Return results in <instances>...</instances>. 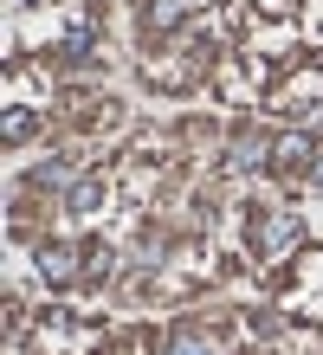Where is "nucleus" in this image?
Returning a JSON list of instances; mask_svg holds the SVG:
<instances>
[{
  "label": "nucleus",
  "mask_w": 323,
  "mask_h": 355,
  "mask_svg": "<svg viewBox=\"0 0 323 355\" xmlns=\"http://www.w3.org/2000/svg\"><path fill=\"white\" fill-rule=\"evenodd\" d=\"M291 233H297V226H291L285 214H278V220H265V239H258V245H265V252L278 259V252H291Z\"/></svg>",
  "instance_id": "1"
},
{
  "label": "nucleus",
  "mask_w": 323,
  "mask_h": 355,
  "mask_svg": "<svg viewBox=\"0 0 323 355\" xmlns=\"http://www.w3.org/2000/svg\"><path fill=\"white\" fill-rule=\"evenodd\" d=\"M39 265H46V278H72V271H78V259L65 252V245H52V252L39 259Z\"/></svg>",
  "instance_id": "2"
},
{
  "label": "nucleus",
  "mask_w": 323,
  "mask_h": 355,
  "mask_svg": "<svg viewBox=\"0 0 323 355\" xmlns=\"http://www.w3.org/2000/svg\"><path fill=\"white\" fill-rule=\"evenodd\" d=\"M26 136H33V116L13 110V116H7V142H26Z\"/></svg>",
  "instance_id": "3"
},
{
  "label": "nucleus",
  "mask_w": 323,
  "mask_h": 355,
  "mask_svg": "<svg viewBox=\"0 0 323 355\" xmlns=\"http://www.w3.org/2000/svg\"><path fill=\"white\" fill-rule=\"evenodd\" d=\"M168 355H207V343H201V336H181L175 349H168Z\"/></svg>",
  "instance_id": "4"
}]
</instances>
